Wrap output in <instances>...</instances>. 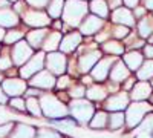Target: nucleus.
<instances>
[{"instance_id":"nucleus-1","label":"nucleus","mask_w":153,"mask_h":138,"mask_svg":"<svg viewBox=\"0 0 153 138\" xmlns=\"http://www.w3.org/2000/svg\"><path fill=\"white\" fill-rule=\"evenodd\" d=\"M89 5L86 3V0H66L65 8H63V22L68 26L78 28L83 19L87 16Z\"/></svg>"},{"instance_id":"nucleus-2","label":"nucleus","mask_w":153,"mask_h":138,"mask_svg":"<svg viewBox=\"0 0 153 138\" xmlns=\"http://www.w3.org/2000/svg\"><path fill=\"white\" fill-rule=\"evenodd\" d=\"M40 106L42 112L46 118L51 120H58V118H65L69 114V107L66 106L65 101L52 94H42L40 95Z\"/></svg>"},{"instance_id":"nucleus-3","label":"nucleus","mask_w":153,"mask_h":138,"mask_svg":"<svg viewBox=\"0 0 153 138\" xmlns=\"http://www.w3.org/2000/svg\"><path fill=\"white\" fill-rule=\"evenodd\" d=\"M69 114L72 115V118L80 123V124H89L91 118L95 114L94 104L84 98H75L69 103Z\"/></svg>"},{"instance_id":"nucleus-4","label":"nucleus","mask_w":153,"mask_h":138,"mask_svg":"<svg viewBox=\"0 0 153 138\" xmlns=\"http://www.w3.org/2000/svg\"><path fill=\"white\" fill-rule=\"evenodd\" d=\"M152 110V104L149 101H133L132 104L127 106L126 109V124L129 129L136 128L139 123L144 120V117L147 114H150Z\"/></svg>"},{"instance_id":"nucleus-5","label":"nucleus","mask_w":153,"mask_h":138,"mask_svg":"<svg viewBox=\"0 0 153 138\" xmlns=\"http://www.w3.org/2000/svg\"><path fill=\"white\" fill-rule=\"evenodd\" d=\"M101 57H103V52L100 49H97L95 46L81 48V54L78 55V60H76L78 61V72L89 74Z\"/></svg>"},{"instance_id":"nucleus-6","label":"nucleus","mask_w":153,"mask_h":138,"mask_svg":"<svg viewBox=\"0 0 153 138\" xmlns=\"http://www.w3.org/2000/svg\"><path fill=\"white\" fill-rule=\"evenodd\" d=\"M68 61L69 60H68L66 54H63L60 51L48 52L46 57H45V65H46L48 71L51 74L57 75V77L66 74V71H68Z\"/></svg>"},{"instance_id":"nucleus-7","label":"nucleus","mask_w":153,"mask_h":138,"mask_svg":"<svg viewBox=\"0 0 153 138\" xmlns=\"http://www.w3.org/2000/svg\"><path fill=\"white\" fill-rule=\"evenodd\" d=\"M45 57H46V54L43 51H38L37 54H34L23 66H20V71H19L20 78L29 80L32 75L43 71V68H45Z\"/></svg>"},{"instance_id":"nucleus-8","label":"nucleus","mask_w":153,"mask_h":138,"mask_svg":"<svg viewBox=\"0 0 153 138\" xmlns=\"http://www.w3.org/2000/svg\"><path fill=\"white\" fill-rule=\"evenodd\" d=\"M22 19L25 25L31 28H48L51 25V17L48 16V12H43L42 9H26L22 14Z\"/></svg>"},{"instance_id":"nucleus-9","label":"nucleus","mask_w":153,"mask_h":138,"mask_svg":"<svg viewBox=\"0 0 153 138\" xmlns=\"http://www.w3.org/2000/svg\"><path fill=\"white\" fill-rule=\"evenodd\" d=\"M32 55H34V49L29 46V43L26 40H20L16 45H12L11 58L16 66H23Z\"/></svg>"},{"instance_id":"nucleus-10","label":"nucleus","mask_w":153,"mask_h":138,"mask_svg":"<svg viewBox=\"0 0 153 138\" xmlns=\"http://www.w3.org/2000/svg\"><path fill=\"white\" fill-rule=\"evenodd\" d=\"M118 58L117 57H101L98 61H97V65L92 68V71L89 72L91 74V77L95 80V81H104L107 77H109V74H110V69L113 66V63L117 61Z\"/></svg>"},{"instance_id":"nucleus-11","label":"nucleus","mask_w":153,"mask_h":138,"mask_svg":"<svg viewBox=\"0 0 153 138\" xmlns=\"http://www.w3.org/2000/svg\"><path fill=\"white\" fill-rule=\"evenodd\" d=\"M55 81H57L55 75L51 74L48 69L37 72L35 75H32V77L29 78V84L32 87L40 89V91H51V89H54V87H55Z\"/></svg>"},{"instance_id":"nucleus-12","label":"nucleus","mask_w":153,"mask_h":138,"mask_svg":"<svg viewBox=\"0 0 153 138\" xmlns=\"http://www.w3.org/2000/svg\"><path fill=\"white\" fill-rule=\"evenodd\" d=\"M129 104H130V97L127 95L126 91H123V92H117L107 97L104 103V109L107 112H123L127 109Z\"/></svg>"},{"instance_id":"nucleus-13","label":"nucleus","mask_w":153,"mask_h":138,"mask_svg":"<svg viewBox=\"0 0 153 138\" xmlns=\"http://www.w3.org/2000/svg\"><path fill=\"white\" fill-rule=\"evenodd\" d=\"M2 89L3 92L8 95V97H22L28 89V84H26V80L23 78H17V77H9V78H5L2 81Z\"/></svg>"},{"instance_id":"nucleus-14","label":"nucleus","mask_w":153,"mask_h":138,"mask_svg":"<svg viewBox=\"0 0 153 138\" xmlns=\"http://www.w3.org/2000/svg\"><path fill=\"white\" fill-rule=\"evenodd\" d=\"M81 40H83V37H81L80 32H76V31L68 32L66 35H63L60 46H58V51L63 52V54H71V52L76 51V49L80 48Z\"/></svg>"},{"instance_id":"nucleus-15","label":"nucleus","mask_w":153,"mask_h":138,"mask_svg":"<svg viewBox=\"0 0 153 138\" xmlns=\"http://www.w3.org/2000/svg\"><path fill=\"white\" fill-rule=\"evenodd\" d=\"M103 25H104V20L103 19H100L94 14L91 16H86L83 19V22L80 23V34L81 35H94L97 34L101 28H103Z\"/></svg>"},{"instance_id":"nucleus-16","label":"nucleus","mask_w":153,"mask_h":138,"mask_svg":"<svg viewBox=\"0 0 153 138\" xmlns=\"http://www.w3.org/2000/svg\"><path fill=\"white\" fill-rule=\"evenodd\" d=\"M153 87L150 83L147 81H138L133 84V87L130 89V100H133V101H146V100H149V97L153 94Z\"/></svg>"},{"instance_id":"nucleus-17","label":"nucleus","mask_w":153,"mask_h":138,"mask_svg":"<svg viewBox=\"0 0 153 138\" xmlns=\"http://www.w3.org/2000/svg\"><path fill=\"white\" fill-rule=\"evenodd\" d=\"M112 22L117 25H123V26L130 28L135 25V17L129 8L120 6V8H115V11L112 12Z\"/></svg>"},{"instance_id":"nucleus-18","label":"nucleus","mask_w":153,"mask_h":138,"mask_svg":"<svg viewBox=\"0 0 153 138\" xmlns=\"http://www.w3.org/2000/svg\"><path fill=\"white\" fill-rule=\"evenodd\" d=\"M129 74H130V71H129V68L126 66L124 61L123 60H117L113 63L112 69H110L109 77H110V81H113V83H121V81L129 78Z\"/></svg>"},{"instance_id":"nucleus-19","label":"nucleus","mask_w":153,"mask_h":138,"mask_svg":"<svg viewBox=\"0 0 153 138\" xmlns=\"http://www.w3.org/2000/svg\"><path fill=\"white\" fill-rule=\"evenodd\" d=\"M48 32L49 31L46 28H34L32 31H29L26 34V42L29 43V46L32 49H38V48H42Z\"/></svg>"},{"instance_id":"nucleus-20","label":"nucleus","mask_w":153,"mask_h":138,"mask_svg":"<svg viewBox=\"0 0 153 138\" xmlns=\"http://www.w3.org/2000/svg\"><path fill=\"white\" fill-rule=\"evenodd\" d=\"M153 135V114H147L144 120L138 124L136 132H133L135 138H152Z\"/></svg>"},{"instance_id":"nucleus-21","label":"nucleus","mask_w":153,"mask_h":138,"mask_svg":"<svg viewBox=\"0 0 153 138\" xmlns=\"http://www.w3.org/2000/svg\"><path fill=\"white\" fill-rule=\"evenodd\" d=\"M19 22H20L19 14L14 9H9V8L0 9V26L2 28H16Z\"/></svg>"},{"instance_id":"nucleus-22","label":"nucleus","mask_w":153,"mask_h":138,"mask_svg":"<svg viewBox=\"0 0 153 138\" xmlns=\"http://www.w3.org/2000/svg\"><path fill=\"white\" fill-rule=\"evenodd\" d=\"M61 39H63L61 31L48 32L46 39H45V42H43V45H42L43 52H54V51H58V46H60Z\"/></svg>"},{"instance_id":"nucleus-23","label":"nucleus","mask_w":153,"mask_h":138,"mask_svg":"<svg viewBox=\"0 0 153 138\" xmlns=\"http://www.w3.org/2000/svg\"><path fill=\"white\" fill-rule=\"evenodd\" d=\"M35 135H37V129L34 126L19 123L14 126V129H12L8 138H35Z\"/></svg>"},{"instance_id":"nucleus-24","label":"nucleus","mask_w":153,"mask_h":138,"mask_svg":"<svg viewBox=\"0 0 153 138\" xmlns=\"http://www.w3.org/2000/svg\"><path fill=\"white\" fill-rule=\"evenodd\" d=\"M109 91L103 84H91L86 89V97L89 98V101H103L107 98Z\"/></svg>"},{"instance_id":"nucleus-25","label":"nucleus","mask_w":153,"mask_h":138,"mask_svg":"<svg viewBox=\"0 0 153 138\" xmlns=\"http://www.w3.org/2000/svg\"><path fill=\"white\" fill-rule=\"evenodd\" d=\"M124 63H126L127 68H129V71L135 72L144 63V57H143L141 52H138V51H129L124 55Z\"/></svg>"},{"instance_id":"nucleus-26","label":"nucleus","mask_w":153,"mask_h":138,"mask_svg":"<svg viewBox=\"0 0 153 138\" xmlns=\"http://www.w3.org/2000/svg\"><path fill=\"white\" fill-rule=\"evenodd\" d=\"M89 9H91V12L94 16H97L100 19L109 17V5L106 0H91Z\"/></svg>"},{"instance_id":"nucleus-27","label":"nucleus","mask_w":153,"mask_h":138,"mask_svg":"<svg viewBox=\"0 0 153 138\" xmlns=\"http://www.w3.org/2000/svg\"><path fill=\"white\" fill-rule=\"evenodd\" d=\"M138 32H139V37H141V39H149V37L153 34V17L152 16L143 17L141 20H139Z\"/></svg>"},{"instance_id":"nucleus-28","label":"nucleus","mask_w":153,"mask_h":138,"mask_svg":"<svg viewBox=\"0 0 153 138\" xmlns=\"http://www.w3.org/2000/svg\"><path fill=\"white\" fill-rule=\"evenodd\" d=\"M107 121H109V115L104 110H98L94 114V117L89 121L91 129H106L107 128Z\"/></svg>"},{"instance_id":"nucleus-29","label":"nucleus","mask_w":153,"mask_h":138,"mask_svg":"<svg viewBox=\"0 0 153 138\" xmlns=\"http://www.w3.org/2000/svg\"><path fill=\"white\" fill-rule=\"evenodd\" d=\"M103 51L109 55H123L124 54V45L120 40H107L103 43Z\"/></svg>"},{"instance_id":"nucleus-30","label":"nucleus","mask_w":153,"mask_h":138,"mask_svg":"<svg viewBox=\"0 0 153 138\" xmlns=\"http://www.w3.org/2000/svg\"><path fill=\"white\" fill-rule=\"evenodd\" d=\"M63 8H65V0H49L46 6L48 16L51 19H60L63 14Z\"/></svg>"},{"instance_id":"nucleus-31","label":"nucleus","mask_w":153,"mask_h":138,"mask_svg":"<svg viewBox=\"0 0 153 138\" xmlns=\"http://www.w3.org/2000/svg\"><path fill=\"white\" fill-rule=\"evenodd\" d=\"M26 112L35 118H40L43 117V112H42V106H40V100L38 97H28L26 98Z\"/></svg>"},{"instance_id":"nucleus-32","label":"nucleus","mask_w":153,"mask_h":138,"mask_svg":"<svg viewBox=\"0 0 153 138\" xmlns=\"http://www.w3.org/2000/svg\"><path fill=\"white\" fill-rule=\"evenodd\" d=\"M126 123V115L123 112H112L109 115V121H107V128L110 131H118L120 128L124 126Z\"/></svg>"},{"instance_id":"nucleus-33","label":"nucleus","mask_w":153,"mask_h":138,"mask_svg":"<svg viewBox=\"0 0 153 138\" xmlns=\"http://www.w3.org/2000/svg\"><path fill=\"white\" fill-rule=\"evenodd\" d=\"M136 77L141 81H147V80L153 78V60L144 61L141 65V68L136 71Z\"/></svg>"},{"instance_id":"nucleus-34","label":"nucleus","mask_w":153,"mask_h":138,"mask_svg":"<svg viewBox=\"0 0 153 138\" xmlns=\"http://www.w3.org/2000/svg\"><path fill=\"white\" fill-rule=\"evenodd\" d=\"M25 37V32L20 31V29H9L6 34H5V39H3V43L5 45H16L17 42L23 40Z\"/></svg>"},{"instance_id":"nucleus-35","label":"nucleus","mask_w":153,"mask_h":138,"mask_svg":"<svg viewBox=\"0 0 153 138\" xmlns=\"http://www.w3.org/2000/svg\"><path fill=\"white\" fill-rule=\"evenodd\" d=\"M86 95V87L83 83H72L69 86V97L72 100L75 98H83Z\"/></svg>"},{"instance_id":"nucleus-36","label":"nucleus","mask_w":153,"mask_h":138,"mask_svg":"<svg viewBox=\"0 0 153 138\" xmlns=\"http://www.w3.org/2000/svg\"><path fill=\"white\" fill-rule=\"evenodd\" d=\"M8 104L11 106L12 110H17V112H26V101L22 98V97H12Z\"/></svg>"},{"instance_id":"nucleus-37","label":"nucleus","mask_w":153,"mask_h":138,"mask_svg":"<svg viewBox=\"0 0 153 138\" xmlns=\"http://www.w3.org/2000/svg\"><path fill=\"white\" fill-rule=\"evenodd\" d=\"M112 34L115 35V39H117V40H121V39H127L129 34H130V31H129V28H127V26L117 25V26L112 29Z\"/></svg>"},{"instance_id":"nucleus-38","label":"nucleus","mask_w":153,"mask_h":138,"mask_svg":"<svg viewBox=\"0 0 153 138\" xmlns=\"http://www.w3.org/2000/svg\"><path fill=\"white\" fill-rule=\"evenodd\" d=\"M72 84V80H71V77L69 75H66V74H63V75H60V77L57 78V81H55V87L57 89H66V87H69Z\"/></svg>"},{"instance_id":"nucleus-39","label":"nucleus","mask_w":153,"mask_h":138,"mask_svg":"<svg viewBox=\"0 0 153 138\" xmlns=\"http://www.w3.org/2000/svg\"><path fill=\"white\" fill-rule=\"evenodd\" d=\"M12 58L9 54H2L0 55V72H3V71H8L12 68Z\"/></svg>"},{"instance_id":"nucleus-40","label":"nucleus","mask_w":153,"mask_h":138,"mask_svg":"<svg viewBox=\"0 0 153 138\" xmlns=\"http://www.w3.org/2000/svg\"><path fill=\"white\" fill-rule=\"evenodd\" d=\"M35 138H65L61 134L55 132V131H48V129H42V131H37Z\"/></svg>"},{"instance_id":"nucleus-41","label":"nucleus","mask_w":153,"mask_h":138,"mask_svg":"<svg viewBox=\"0 0 153 138\" xmlns=\"http://www.w3.org/2000/svg\"><path fill=\"white\" fill-rule=\"evenodd\" d=\"M16 124L14 123H5V124H0V138H6L9 137V134L12 132Z\"/></svg>"},{"instance_id":"nucleus-42","label":"nucleus","mask_w":153,"mask_h":138,"mask_svg":"<svg viewBox=\"0 0 153 138\" xmlns=\"http://www.w3.org/2000/svg\"><path fill=\"white\" fill-rule=\"evenodd\" d=\"M26 3L29 6H32L34 9H42V8H46L49 0H26Z\"/></svg>"},{"instance_id":"nucleus-43","label":"nucleus","mask_w":153,"mask_h":138,"mask_svg":"<svg viewBox=\"0 0 153 138\" xmlns=\"http://www.w3.org/2000/svg\"><path fill=\"white\" fill-rule=\"evenodd\" d=\"M14 5H16V6H14V11L17 12V14H20V16H22L23 12L28 9V8H26V5H25V2H23V0H19V2H16Z\"/></svg>"},{"instance_id":"nucleus-44","label":"nucleus","mask_w":153,"mask_h":138,"mask_svg":"<svg viewBox=\"0 0 153 138\" xmlns=\"http://www.w3.org/2000/svg\"><path fill=\"white\" fill-rule=\"evenodd\" d=\"M43 92L40 91V89H37V87H28V89H26V92H25V95H26V97H40Z\"/></svg>"},{"instance_id":"nucleus-45","label":"nucleus","mask_w":153,"mask_h":138,"mask_svg":"<svg viewBox=\"0 0 153 138\" xmlns=\"http://www.w3.org/2000/svg\"><path fill=\"white\" fill-rule=\"evenodd\" d=\"M109 37H110V32H107V31H103V32L97 34L95 40H97V43H104V42H107V39H109Z\"/></svg>"},{"instance_id":"nucleus-46","label":"nucleus","mask_w":153,"mask_h":138,"mask_svg":"<svg viewBox=\"0 0 153 138\" xmlns=\"http://www.w3.org/2000/svg\"><path fill=\"white\" fill-rule=\"evenodd\" d=\"M135 11H133V17L135 19H141L146 12H147V9L144 8V6H136V8H133Z\"/></svg>"},{"instance_id":"nucleus-47","label":"nucleus","mask_w":153,"mask_h":138,"mask_svg":"<svg viewBox=\"0 0 153 138\" xmlns=\"http://www.w3.org/2000/svg\"><path fill=\"white\" fill-rule=\"evenodd\" d=\"M144 55L147 57V60H153V45L144 46Z\"/></svg>"},{"instance_id":"nucleus-48","label":"nucleus","mask_w":153,"mask_h":138,"mask_svg":"<svg viewBox=\"0 0 153 138\" xmlns=\"http://www.w3.org/2000/svg\"><path fill=\"white\" fill-rule=\"evenodd\" d=\"M126 8H136L138 3H139V0H123Z\"/></svg>"},{"instance_id":"nucleus-49","label":"nucleus","mask_w":153,"mask_h":138,"mask_svg":"<svg viewBox=\"0 0 153 138\" xmlns=\"http://www.w3.org/2000/svg\"><path fill=\"white\" fill-rule=\"evenodd\" d=\"M133 84H135V80L129 77V78L126 80V84H124V91H126V92H127V91H130L132 87H133Z\"/></svg>"},{"instance_id":"nucleus-50","label":"nucleus","mask_w":153,"mask_h":138,"mask_svg":"<svg viewBox=\"0 0 153 138\" xmlns=\"http://www.w3.org/2000/svg\"><path fill=\"white\" fill-rule=\"evenodd\" d=\"M9 101L8 100V95L3 92V89H0V104H6Z\"/></svg>"},{"instance_id":"nucleus-51","label":"nucleus","mask_w":153,"mask_h":138,"mask_svg":"<svg viewBox=\"0 0 153 138\" xmlns=\"http://www.w3.org/2000/svg\"><path fill=\"white\" fill-rule=\"evenodd\" d=\"M144 2V8L147 11H153V0H143Z\"/></svg>"},{"instance_id":"nucleus-52","label":"nucleus","mask_w":153,"mask_h":138,"mask_svg":"<svg viewBox=\"0 0 153 138\" xmlns=\"http://www.w3.org/2000/svg\"><path fill=\"white\" fill-rule=\"evenodd\" d=\"M107 2H109L107 5H109L110 8H117L120 3H123V0H107Z\"/></svg>"},{"instance_id":"nucleus-53","label":"nucleus","mask_w":153,"mask_h":138,"mask_svg":"<svg viewBox=\"0 0 153 138\" xmlns=\"http://www.w3.org/2000/svg\"><path fill=\"white\" fill-rule=\"evenodd\" d=\"M92 80H94V78L91 77V75H87V74H86L84 77L81 78V83H83V84H91V81H92Z\"/></svg>"},{"instance_id":"nucleus-54","label":"nucleus","mask_w":153,"mask_h":138,"mask_svg":"<svg viewBox=\"0 0 153 138\" xmlns=\"http://www.w3.org/2000/svg\"><path fill=\"white\" fill-rule=\"evenodd\" d=\"M11 2L9 0H0V9H5V8H9Z\"/></svg>"},{"instance_id":"nucleus-55","label":"nucleus","mask_w":153,"mask_h":138,"mask_svg":"<svg viewBox=\"0 0 153 138\" xmlns=\"http://www.w3.org/2000/svg\"><path fill=\"white\" fill-rule=\"evenodd\" d=\"M5 34H6V31L0 26V42H3V39H5Z\"/></svg>"},{"instance_id":"nucleus-56","label":"nucleus","mask_w":153,"mask_h":138,"mask_svg":"<svg viewBox=\"0 0 153 138\" xmlns=\"http://www.w3.org/2000/svg\"><path fill=\"white\" fill-rule=\"evenodd\" d=\"M147 101H149V103H150V104L153 106V94H152V95L149 97V100H147Z\"/></svg>"},{"instance_id":"nucleus-57","label":"nucleus","mask_w":153,"mask_h":138,"mask_svg":"<svg viewBox=\"0 0 153 138\" xmlns=\"http://www.w3.org/2000/svg\"><path fill=\"white\" fill-rule=\"evenodd\" d=\"M5 78H3V75H2V72H0V84H2V81H3Z\"/></svg>"},{"instance_id":"nucleus-58","label":"nucleus","mask_w":153,"mask_h":138,"mask_svg":"<svg viewBox=\"0 0 153 138\" xmlns=\"http://www.w3.org/2000/svg\"><path fill=\"white\" fill-rule=\"evenodd\" d=\"M9 2H11V3H16V2H19V0H9Z\"/></svg>"},{"instance_id":"nucleus-59","label":"nucleus","mask_w":153,"mask_h":138,"mask_svg":"<svg viewBox=\"0 0 153 138\" xmlns=\"http://www.w3.org/2000/svg\"><path fill=\"white\" fill-rule=\"evenodd\" d=\"M152 87H153V83H152Z\"/></svg>"},{"instance_id":"nucleus-60","label":"nucleus","mask_w":153,"mask_h":138,"mask_svg":"<svg viewBox=\"0 0 153 138\" xmlns=\"http://www.w3.org/2000/svg\"><path fill=\"white\" fill-rule=\"evenodd\" d=\"M152 138H153V135H152Z\"/></svg>"}]
</instances>
